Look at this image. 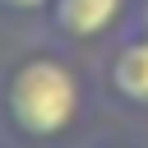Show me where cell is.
I'll return each instance as SVG.
<instances>
[{
  "label": "cell",
  "mask_w": 148,
  "mask_h": 148,
  "mask_svg": "<svg viewBox=\"0 0 148 148\" xmlns=\"http://www.w3.org/2000/svg\"><path fill=\"white\" fill-rule=\"evenodd\" d=\"M139 32H148V9H143V23H139Z\"/></svg>",
  "instance_id": "obj_5"
},
{
  "label": "cell",
  "mask_w": 148,
  "mask_h": 148,
  "mask_svg": "<svg viewBox=\"0 0 148 148\" xmlns=\"http://www.w3.org/2000/svg\"><path fill=\"white\" fill-rule=\"evenodd\" d=\"M125 14V0H51V28L69 42L102 37Z\"/></svg>",
  "instance_id": "obj_2"
},
{
  "label": "cell",
  "mask_w": 148,
  "mask_h": 148,
  "mask_svg": "<svg viewBox=\"0 0 148 148\" xmlns=\"http://www.w3.org/2000/svg\"><path fill=\"white\" fill-rule=\"evenodd\" d=\"M111 92L120 102H134V106H148V32H134L116 56H111Z\"/></svg>",
  "instance_id": "obj_3"
},
{
  "label": "cell",
  "mask_w": 148,
  "mask_h": 148,
  "mask_svg": "<svg viewBox=\"0 0 148 148\" xmlns=\"http://www.w3.org/2000/svg\"><path fill=\"white\" fill-rule=\"evenodd\" d=\"M5 14H37V9H51V0H0Z\"/></svg>",
  "instance_id": "obj_4"
},
{
  "label": "cell",
  "mask_w": 148,
  "mask_h": 148,
  "mask_svg": "<svg viewBox=\"0 0 148 148\" xmlns=\"http://www.w3.org/2000/svg\"><path fill=\"white\" fill-rule=\"evenodd\" d=\"M0 92L9 125L28 139H56L79 116V74L56 56H23Z\"/></svg>",
  "instance_id": "obj_1"
}]
</instances>
